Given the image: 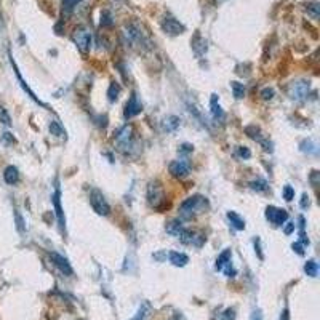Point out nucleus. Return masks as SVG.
<instances>
[{
	"label": "nucleus",
	"mask_w": 320,
	"mask_h": 320,
	"mask_svg": "<svg viewBox=\"0 0 320 320\" xmlns=\"http://www.w3.org/2000/svg\"><path fill=\"white\" fill-rule=\"evenodd\" d=\"M231 258H232V252L228 248V250H224V252L218 256L216 264H215L216 270H223L226 266H229V264H231Z\"/></svg>",
	"instance_id": "obj_21"
},
{
	"label": "nucleus",
	"mask_w": 320,
	"mask_h": 320,
	"mask_svg": "<svg viewBox=\"0 0 320 320\" xmlns=\"http://www.w3.org/2000/svg\"><path fill=\"white\" fill-rule=\"evenodd\" d=\"M15 218H16V228L19 232H24V221H22L21 215L18 213V210H15Z\"/></svg>",
	"instance_id": "obj_39"
},
{
	"label": "nucleus",
	"mask_w": 320,
	"mask_h": 320,
	"mask_svg": "<svg viewBox=\"0 0 320 320\" xmlns=\"http://www.w3.org/2000/svg\"><path fill=\"white\" fill-rule=\"evenodd\" d=\"M293 231H294V224H293V223H287V226H285V234L290 235Z\"/></svg>",
	"instance_id": "obj_45"
},
{
	"label": "nucleus",
	"mask_w": 320,
	"mask_h": 320,
	"mask_svg": "<svg viewBox=\"0 0 320 320\" xmlns=\"http://www.w3.org/2000/svg\"><path fill=\"white\" fill-rule=\"evenodd\" d=\"M192 48H194V52H195L197 56H202V55L207 52V42H205V39H202V37H200V35L197 34V35H195V39L192 40Z\"/></svg>",
	"instance_id": "obj_24"
},
{
	"label": "nucleus",
	"mask_w": 320,
	"mask_h": 320,
	"mask_svg": "<svg viewBox=\"0 0 320 320\" xmlns=\"http://www.w3.org/2000/svg\"><path fill=\"white\" fill-rule=\"evenodd\" d=\"M115 144H117V149L124 152V154H128L132 152L135 143H133V128L132 127H122L120 130L117 132L115 135Z\"/></svg>",
	"instance_id": "obj_2"
},
{
	"label": "nucleus",
	"mask_w": 320,
	"mask_h": 320,
	"mask_svg": "<svg viewBox=\"0 0 320 320\" xmlns=\"http://www.w3.org/2000/svg\"><path fill=\"white\" fill-rule=\"evenodd\" d=\"M291 248H293V252H296L300 256L304 255V245H303L301 242H294V243L291 245Z\"/></svg>",
	"instance_id": "obj_40"
},
{
	"label": "nucleus",
	"mask_w": 320,
	"mask_h": 320,
	"mask_svg": "<svg viewBox=\"0 0 320 320\" xmlns=\"http://www.w3.org/2000/svg\"><path fill=\"white\" fill-rule=\"evenodd\" d=\"M0 124H2V125H7V127L11 125V117H10L8 111L4 108V106H0Z\"/></svg>",
	"instance_id": "obj_31"
},
{
	"label": "nucleus",
	"mask_w": 320,
	"mask_h": 320,
	"mask_svg": "<svg viewBox=\"0 0 320 320\" xmlns=\"http://www.w3.org/2000/svg\"><path fill=\"white\" fill-rule=\"evenodd\" d=\"M180 240L184 243V245H191V247H197V248H200L204 243H205V235H202V234H199V232H195V231H192V229H187L186 228V231L181 234V237H180Z\"/></svg>",
	"instance_id": "obj_10"
},
{
	"label": "nucleus",
	"mask_w": 320,
	"mask_h": 320,
	"mask_svg": "<svg viewBox=\"0 0 320 320\" xmlns=\"http://www.w3.org/2000/svg\"><path fill=\"white\" fill-rule=\"evenodd\" d=\"M250 189L252 191H256V192H266L269 189V184L264 180H253L250 183Z\"/></svg>",
	"instance_id": "obj_28"
},
{
	"label": "nucleus",
	"mask_w": 320,
	"mask_h": 320,
	"mask_svg": "<svg viewBox=\"0 0 320 320\" xmlns=\"http://www.w3.org/2000/svg\"><path fill=\"white\" fill-rule=\"evenodd\" d=\"M311 183H312V186L318 184V171H312L311 173Z\"/></svg>",
	"instance_id": "obj_44"
},
{
	"label": "nucleus",
	"mask_w": 320,
	"mask_h": 320,
	"mask_svg": "<svg viewBox=\"0 0 320 320\" xmlns=\"http://www.w3.org/2000/svg\"><path fill=\"white\" fill-rule=\"evenodd\" d=\"M228 219L231 221L234 229H237V231H243L245 229V219L237 215L235 211H228Z\"/></svg>",
	"instance_id": "obj_23"
},
{
	"label": "nucleus",
	"mask_w": 320,
	"mask_h": 320,
	"mask_svg": "<svg viewBox=\"0 0 320 320\" xmlns=\"http://www.w3.org/2000/svg\"><path fill=\"white\" fill-rule=\"evenodd\" d=\"M304 272L309 277H317V272H318V264L314 261V259H309L306 264H304Z\"/></svg>",
	"instance_id": "obj_29"
},
{
	"label": "nucleus",
	"mask_w": 320,
	"mask_h": 320,
	"mask_svg": "<svg viewBox=\"0 0 320 320\" xmlns=\"http://www.w3.org/2000/svg\"><path fill=\"white\" fill-rule=\"evenodd\" d=\"M143 112V104L139 103L136 93L133 91L130 94V100L127 101L125 104V111H124V117L125 118H132V117H136L138 114Z\"/></svg>",
	"instance_id": "obj_11"
},
{
	"label": "nucleus",
	"mask_w": 320,
	"mask_h": 320,
	"mask_svg": "<svg viewBox=\"0 0 320 320\" xmlns=\"http://www.w3.org/2000/svg\"><path fill=\"white\" fill-rule=\"evenodd\" d=\"M181 125V120H180V117H176V115H168V117H165L163 118V122H162V127L165 132H175V130H178V127Z\"/></svg>",
	"instance_id": "obj_19"
},
{
	"label": "nucleus",
	"mask_w": 320,
	"mask_h": 320,
	"mask_svg": "<svg viewBox=\"0 0 320 320\" xmlns=\"http://www.w3.org/2000/svg\"><path fill=\"white\" fill-rule=\"evenodd\" d=\"M162 29L165 31V34H168V35H180V34L184 32V26L170 15H167L162 19Z\"/></svg>",
	"instance_id": "obj_12"
},
{
	"label": "nucleus",
	"mask_w": 320,
	"mask_h": 320,
	"mask_svg": "<svg viewBox=\"0 0 320 320\" xmlns=\"http://www.w3.org/2000/svg\"><path fill=\"white\" fill-rule=\"evenodd\" d=\"M80 2V0H63V11H66V13H70L76 5Z\"/></svg>",
	"instance_id": "obj_33"
},
{
	"label": "nucleus",
	"mask_w": 320,
	"mask_h": 320,
	"mask_svg": "<svg viewBox=\"0 0 320 320\" xmlns=\"http://www.w3.org/2000/svg\"><path fill=\"white\" fill-rule=\"evenodd\" d=\"M90 205L100 216H108L111 213V207L108 204V200L104 199L100 189H91L90 191Z\"/></svg>",
	"instance_id": "obj_4"
},
{
	"label": "nucleus",
	"mask_w": 320,
	"mask_h": 320,
	"mask_svg": "<svg viewBox=\"0 0 320 320\" xmlns=\"http://www.w3.org/2000/svg\"><path fill=\"white\" fill-rule=\"evenodd\" d=\"M149 312V304L147 303H144L143 304V307H141V309L138 311V315L133 318V320H144V317H146V314Z\"/></svg>",
	"instance_id": "obj_38"
},
{
	"label": "nucleus",
	"mask_w": 320,
	"mask_h": 320,
	"mask_svg": "<svg viewBox=\"0 0 320 320\" xmlns=\"http://www.w3.org/2000/svg\"><path fill=\"white\" fill-rule=\"evenodd\" d=\"M124 37H125V42L127 45L130 46H143L146 45V35L144 32L139 29L138 24H128L125 26L124 29Z\"/></svg>",
	"instance_id": "obj_5"
},
{
	"label": "nucleus",
	"mask_w": 320,
	"mask_h": 320,
	"mask_svg": "<svg viewBox=\"0 0 320 320\" xmlns=\"http://www.w3.org/2000/svg\"><path fill=\"white\" fill-rule=\"evenodd\" d=\"M48 130H50V133H52V135H55V136H58V138H66V132H64V128H63V125L59 124L58 120L50 122Z\"/></svg>",
	"instance_id": "obj_26"
},
{
	"label": "nucleus",
	"mask_w": 320,
	"mask_h": 320,
	"mask_svg": "<svg viewBox=\"0 0 320 320\" xmlns=\"http://www.w3.org/2000/svg\"><path fill=\"white\" fill-rule=\"evenodd\" d=\"M147 202L152 208H160L162 204L165 202L163 187L160 186L159 181L149 183V186H147Z\"/></svg>",
	"instance_id": "obj_6"
},
{
	"label": "nucleus",
	"mask_w": 320,
	"mask_h": 320,
	"mask_svg": "<svg viewBox=\"0 0 320 320\" xmlns=\"http://www.w3.org/2000/svg\"><path fill=\"white\" fill-rule=\"evenodd\" d=\"M50 258H52V263L63 272V274H66V276H72L74 274V270H72V267H70V264H69V261L64 258V256H61V255H58V253H55V252H52L50 253Z\"/></svg>",
	"instance_id": "obj_14"
},
{
	"label": "nucleus",
	"mask_w": 320,
	"mask_h": 320,
	"mask_svg": "<svg viewBox=\"0 0 320 320\" xmlns=\"http://www.w3.org/2000/svg\"><path fill=\"white\" fill-rule=\"evenodd\" d=\"M168 258H170V263H171L173 266H176V267H184V266L189 263L187 255L180 253V252H170Z\"/></svg>",
	"instance_id": "obj_20"
},
{
	"label": "nucleus",
	"mask_w": 320,
	"mask_h": 320,
	"mask_svg": "<svg viewBox=\"0 0 320 320\" xmlns=\"http://www.w3.org/2000/svg\"><path fill=\"white\" fill-rule=\"evenodd\" d=\"M235 154L240 159H250L252 157V151L248 149V147H245V146H239V147H237V152Z\"/></svg>",
	"instance_id": "obj_35"
},
{
	"label": "nucleus",
	"mask_w": 320,
	"mask_h": 320,
	"mask_svg": "<svg viewBox=\"0 0 320 320\" xmlns=\"http://www.w3.org/2000/svg\"><path fill=\"white\" fill-rule=\"evenodd\" d=\"M266 218L274 224V226H283L288 219V213L277 207H267L266 208Z\"/></svg>",
	"instance_id": "obj_9"
},
{
	"label": "nucleus",
	"mask_w": 320,
	"mask_h": 320,
	"mask_svg": "<svg viewBox=\"0 0 320 320\" xmlns=\"http://www.w3.org/2000/svg\"><path fill=\"white\" fill-rule=\"evenodd\" d=\"M259 242H261L259 239H256V240H255V250L258 252V258H259V259H263L264 256H263V253H261V248H259Z\"/></svg>",
	"instance_id": "obj_43"
},
{
	"label": "nucleus",
	"mask_w": 320,
	"mask_h": 320,
	"mask_svg": "<svg viewBox=\"0 0 320 320\" xmlns=\"http://www.w3.org/2000/svg\"><path fill=\"white\" fill-rule=\"evenodd\" d=\"M120 91H122L120 85H118L117 82H111L109 90H108V100L111 103H115L118 100V94H120Z\"/></svg>",
	"instance_id": "obj_25"
},
{
	"label": "nucleus",
	"mask_w": 320,
	"mask_h": 320,
	"mask_svg": "<svg viewBox=\"0 0 320 320\" xmlns=\"http://www.w3.org/2000/svg\"><path fill=\"white\" fill-rule=\"evenodd\" d=\"M231 88H232V93H234L235 100H243V96H245L243 84H240V82H231Z\"/></svg>",
	"instance_id": "obj_27"
},
{
	"label": "nucleus",
	"mask_w": 320,
	"mask_h": 320,
	"mask_svg": "<svg viewBox=\"0 0 320 320\" xmlns=\"http://www.w3.org/2000/svg\"><path fill=\"white\" fill-rule=\"evenodd\" d=\"M101 26H112V15L109 13V11H103L101 15Z\"/></svg>",
	"instance_id": "obj_37"
},
{
	"label": "nucleus",
	"mask_w": 320,
	"mask_h": 320,
	"mask_svg": "<svg viewBox=\"0 0 320 320\" xmlns=\"http://www.w3.org/2000/svg\"><path fill=\"white\" fill-rule=\"evenodd\" d=\"M301 208H307L309 207V195L307 194H303V197H301Z\"/></svg>",
	"instance_id": "obj_41"
},
{
	"label": "nucleus",
	"mask_w": 320,
	"mask_h": 320,
	"mask_svg": "<svg viewBox=\"0 0 320 320\" xmlns=\"http://www.w3.org/2000/svg\"><path fill=\"white\" fill-rule=\"evenodd\" d=\"M309 90H311V82L309 80H294L288 85V96L293 101H303L309 96Z\"/></svg>",
	"instance_id": "obj_3"
},
{
	"label": "nucleus",
	"mask_w": 320,
	"mask_h": 320,
	"mask_svg": "<svg viewBox=\"0 0 320 320\" xmlns=\"http://www.w3.org/2000/svg\"><path fill=\"white\" fill-rule=\"evenodd\" d=\"M306 11L309 13L314 19H317L320 16V5L317 2H312L309 5H306Z\"/></svg>",
	"instance_id": "obj_30"
},
{
	"label": "nucleus",
	"mask_w": 320,
	"mask_h": 320,
	"mask_svg": "<svg viewBox=\"0 0 320 320\" xmlns=\"http://www.w3.org/2000/svg\"><path fill=\"white\" fill-rule=\"evenodd\" d=\"M235 318V311L234 309H226L223 314H218L216 320H234Z\"/></svg>",
	"instance_id": "obj_36"
},
{
	"label": "nucleus",
	"mask_w": 320,
	"mask_h": 320,
	"mask_svg": "<svg viewBox=\"0 0 320 320\" xmlns=\"http://www.w3.org/2000/svg\"><path fill=\"white\" fill-rule=\"evenodd\" d=\"M4 180H5L7 184H11V186L16 184L19 181V171H18V168L13 167V165H8V167L5 168V171H4Z\"/></svg>",
	"instance_id": "obj_17"
},
{
	"label": "nucleus",
	"mask_w": 320,
	"mask_h": 320,
	"mask_svg": "<svg viewBox=\"0 0 320 320\" xmlns=\"http://www.w3.org/2000/svg\"><path fill=\"white\" fill-rule=\"evenodd\" d=\"M245 135L248 138H252L253 141H258V143H263V141H264V136L261 133V130H259V127H256V125L245 127Z\"/></svg>",
	"instance_id": "obj_22"
},
{
	"label": "nucleus",
	"mask_w": 320,
	"mask_h": 320,
	"mask_svg": "<svg viewBox=\"0 0 320 320\" xmlns=\"http://www.w3.org/2000/svg\"><path fill=\"white\" fill-rule=\"evenodd\" d=\"M184 231H186V226L180 219H173L167 224V232L173 237H178V239H180Z\"/></svg>",
	"instance_id": "obj_16"
},
{
	"label": "nucleus",
	"mask_w": 320,
	"mask_h": 320,
	"mask_svg": "<svg viewBox=\"0 0 320 320\" xmlns=\"http://www.w3.org/2000/svg\"><path fill=\"white\" fill-rule=\"evenodd\" d=\"M194 151V147L191 146V144H183L181 147H180V152L181 154H189V152H192Z\"/></svg>",
	"instance_id": "obj_42"
},
{
	"label": "nucleus",
	"mask_w": 320,
	"mask_h": 320,
	"mask_svg": "<svg viewBox=\"0 0 320 320\" xmlns=\"http://www.w3.org/2000/svg\"><path fill=\"white\" fill-rule=\"evenodd\" d=\"M210 204H208V199L200 195V194H195V195H191L187 197L186 200H183L181 205H180V218L184 219V221H189L192 219L199 215H202L205 210H208Z\"/></svg>",
	"instance_id": "obj_1"
},
{
	"label": "nucleus",
	"mask_w": 320,
	"mask_h": 320,
	"mask_svg": "<svg viewBox=\"0 0 320 320\" xmlns=\"http://www.w3.org/2000/svg\"><path fill=\"white\" fill-rule=\"evenodd\" d=\"M252 320H263L261 312H259V311H255V312H253V315H252Z\"/></svg>",
	"instance_id": "obj_46"
},
{
	"label": "nucleus",
	"mask_w": 320,
	"mask_h": 320,
	"mask_svg": "<svg viewBox=\"0 0 320 320\" xmlns=\"http://www.w3.org/2000/svg\"><path fill=\"white\" fill-rule=\"evenodd\" d=\"M282 195L287 202H291V200L294 199V189L291 186H285L283 187V191H282Z\"/></svg>",
	"instance_id": "obj_34"
},
{
	"label": "nucleus",
	"mask_w": 320,
	"mask_h": 320,
	"mask_svg": "<svg viewBox=\"0 0 320 320\" xmlns=\"http://www.w3.org/2000/svg\"><path fill=\"white\" fill-rule=\"evenodd\" d=\"M52 202H53V207H55V213H56V218H58V223H59V228H61V231H64L66 229V218H64L63 207H61V187H59L58 180H56L55 192L52 195Z\"/></svg>",
	"instance_id": "obj_8"
},
{
	"label": "nucleus",
	"mask_w": 320,
	"mask_h": 320,
	"mask_svg": "<svg viewBox=\"0 0 320 320\" xmlns=\"http://www.w3.org/2000/svg\"><path fill=\"white\" fill-rule=\"evenodd\" d=\"M72 40L82 53H87L91 48V32L87 28H77L72 34Z\"/></svg>",
	"instance_id": "obj_7"
},
{
	"label": "nucleus",
	"mask_w": 320,
	"mask_h": 320,
	"mask_svg": "<svg viewBox=\"0 0 320 320\" xmlns=\"http://www.w3.org/2000/svg\"><path fill=\"white\" fill-rule=\"evenodd\" d=\"M259 96H261L264 101H269V100H272L276 96V91H274V88H269V87H266V88H263L261 90V93H259Z\"/></svg>",
	"instance_id": "obj_32"
},
{
	"label": "nucleus",
	"mask_w": 320,
	"mask_h": 320,
	"mask_svg": "<svg viewBox=\"0 0 320 320\" xmlns=\"http://www.w3.org/2000/svg\"><path fill=\"white\" fill-rule=\"evenodd\" d=\"M11 66H13V69H15V74H16V77H18V80H19V84H21V87H22V90H24V91H28V94H29V96H31V100H34L35 103H37V104H40V106H43V108H46V104L45 103H42L37 96H35V94H34V91L28 87V84H26V82L24 80H22V77H21V72H19V69H18V66H16V63L13 61V58H11Z\"/></svg>",
	"instance_id": "obj_15"
},
{
	"label": "nucleus",
	"mask_w": 320,
	"mask_h": 320,
	"mask_svg": "<svg viewBox=\"0 0 320 320\" xmlns=\"http://www.w3.org/2000/svg\"><path fill=\"white\" fill-rule=\"evenodd\" d=\"M171 176L175 178H180V180H183V178H186L189 173H191V165H189V162L186 160H173L170 163V167H168Z\"/></svg>",
	"instance_id": "obj_13"
},
{
	"label": "nucleus",
	"mask_w": 320,
	"mask_h": 320,
	"mask_svg": "<svg viewBox=\"0 0 320 320\" xmlns=\"http://www.w3.org/2000/svg\"><path fill=\"white\" fill-rule=\"evenodd\" d=\"M210 106H211V115H213V118H215V120H223V118H224V111L221 109V106H219L218 94H211Z\"/></svg>",
	"instance_id": "obj_18"
}]
</instances>
